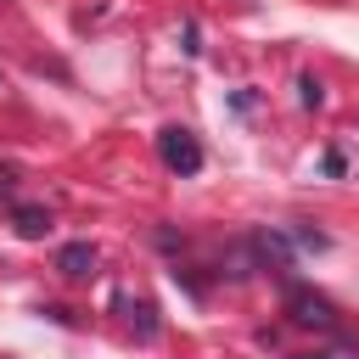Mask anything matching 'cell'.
<instances>
[{
    "instance_id": "obj_9",
    "label": "cell",
    "mask_w": 359,
    "mask_h": 359,
    "mask_svg": "<svg viewBox=\"0 0 359 359\" xmlns=\"http://www.w3.org/2000/svg\"><path fill=\"white\" fill-rule=\"evenodd\" d=\"M292 359H325V353H292Z\"/></svg>"
},
{
    "instance_id": "obj_6",
    "label": "cell",
    "mask_w": 359,
    "mask_h": 359,
    "mask_svg": "<svg viewBox=\"0 0 359 359\" xmlns=\"http://www.w3.org/2000/svg\"><path fill=\"white\" fill-rule=\"evenodd\" d=\"M297 90H303V95H297L303 107H320V101H325V84H320L314 73H303V79H297Z\"/></svg>"
},
{
    "instance_id": "obj_4",
    "label": "cell",
    "mask_w": 359,
    "mask_h": 359,
    "mask_svg": "<svg viewBox=\"0 0 359 359\" xmlns=\"http://www.w3.org/2000/svg\"><path fill=\"white\" fill-rule=\"evenodd\" d=\"M118 309H123V320L135 325V337H140V342H151V337H157V320H151V303H129V297H118Z\"/></svg>"
},
{
    "instance_id": "obj_5",
    "label": "cell",
    "mask_w": 359,
    "mask_h": 359,
    "mask_svg": "<svg viewBox=\"0 0 359 359\" xmlns=\"http://www.w3.org/2000/svg\"><path fill=\"white\" fill-rule=\"evenodd\" d=\"M11 219H17V236H28V241H39V236L50 230V213H45V208H17Z\"/></svg>"
},
{
    "instance_id": "obj_3",
    "label": "cell",
    "mask_w": 359,
    "mask_h": 359,
    "mask_svg": "<svg viewBox=\"0 0 359 359\" xmlns=\"http://www.w3.org/2000/svg\"><path fill=\"white\" fill-rule=\"evenodd\" d=\"M56 269H62L67 280H84V275H95V247H90V241H67V247L56 252Z\"/></svg>"
},
{
    "instance_id": "obj_1",
    "label": "cell",
    "mask_w": 359,
    "mask_h": 359,
    "mask_svg": "<svg viewBox=\"0 0 359 359\" xmlns=\"http://www.w3.org/2000/svg\"><path fill=\"white\" fill-rule=\"evenodd\" d=\"M157 157H163V168H174V174H196V168H202V146H196V135L180 129V123L157 129Z\"/></svg>"
},
{
    "instance_id": "obj_2",
    "label": "cell",
    "mask_w": 359,
    "mask_h": 359,
    "mask_svg": "<svg viewBox=\"0 0 359 359\" xmlns=\"http://www.w3.org/2000/svg\"><path fill=\"white\" fill-rule=\"evenodd\" d=\"M286 314H292L297 325L337 331V309H331V297H320V292H309V286H292V292H286Z\"/></svg>"
},
{
    "instance_id": "obj_7",
    "label": "cell",
    "mask_w": 359,
    "mask_h": 359,
    "mask_svg": "<svg viewBox=\"0 0 359 359\" xmlns=\"http://www.w3.org/2000/svg\"><path fill=\"white\" fill-rule=\"evenodd\" d=\"M325 359H359V348H353V342H337V348H331Z\"/></svg>"
},
{
    "instance_id": "obj_8",
    "label": "cell",
    "mask_w": 359,
    "mask_h": 359,
    "mask_svg": "<svg viewBox=\"0 0 359 359\" xmlns=\"http://www.w3.org/2000/svg\"><path fill=\"white\" fill-rule=\"evenodd\" d=\"M11 180H17V168H0V191H11Z\"/></svg>"
}]
</instances>
